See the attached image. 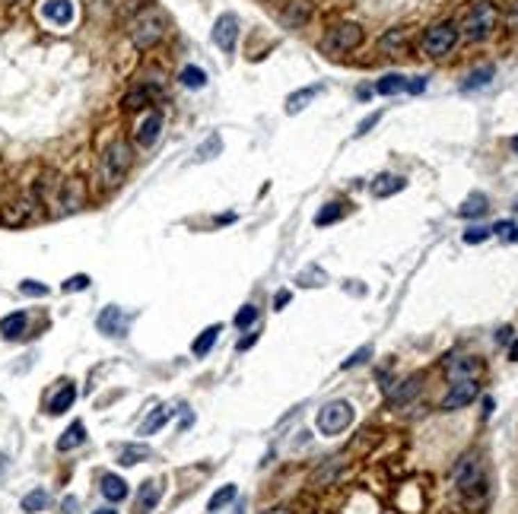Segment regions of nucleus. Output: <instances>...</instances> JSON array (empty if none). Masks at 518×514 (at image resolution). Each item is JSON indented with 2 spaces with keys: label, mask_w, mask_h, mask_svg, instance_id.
<instances>
[{
  "label": "nucleus",
  "mask_w": 518,
  "mask_h": 514,
  "mask_svg": "<svg viewBox=\"0 0 518 514\" xmlns=\"http://www.w3.org/2000/svg\"><path fill=\"white\" fill-rule=\"evenodd\" d=\"M102 495L108 502H124L128 499V483L121 477H115V473H108V477H102Z\"/></svg>",
  "instance_id": "5701e85b"
},
{
  "label": "nucleus",
  "mask_w": 518,
  "mask_h": 514,
  "mask_svg": "<svg viewBox=\"0 0 518 514\" xmlns=\"http://www.w3.org/2000/svg\"><path fill=\"white\" fill-rule=\"evenodd\" d=\"M213 149H223V143H219V137H210V140H207V146L201 149V159H210V153Z\"/></svg>",
  "instance_id": "c03bdc74"
},
{
  "label": "nucleus",
  "mask_w": 518,
  "mask_h": 514,
  "mask_svg": "<svg viewBox=\"0 0 518 514\" xmlns=\"http://www.w3.org/2000/svg\"><path fill=\"white\" fill-rule=\"evenodd\" d=\"M477 394H481V388H477V378H461V381H455V384L449 388V394L442 397V410H445V413L461 410V406H467V403L477 400Z\"/></svg>",
  "instance_id": "6e6552de"
},
{
  "label": "nucleus",
  "mask_w": 518,
  "mask_h": 514,
  "mask_svg": "<svg viewBox=\"0 0 518 514\" xmlns=\"http://www.w3.org/2000/svg\"><path fill=\"white\" fill-rule=\"evenodd\" d=\"M362 45V29L356 23H337L331 26L321 38V51L328 58H340V54H350Z\"/></svg>",
  "instance_id": "20e7f679"
},
{
  "label": "nucleus",
  "mask_w": 518,
  "mask_h": 514,
  "mask_svg": "<svg viewBox=\"0 0 518 514\" xmlns=\"http://www.w3.org/2000/svg\"><path fill=\"white\" fill-rule=\"evenodd\" d=\"M90 286V276L86 273H76V276H70L67 283H64V292H83Z\"/></svg>",
  "instance_id": "a19ab883"
},
{
  "label": "nucleus",
  "mask_w": 518,
  "mask_h": 514,
  "mask_svg": "<svg viewBox=\"0 0 518 514\" xmlns=\"http://www.w3.org/2000/svg\"><path fill=\"white\" fill-rule=\"evenodd\" d=\"M169 416H172V410H169V406H159V410H153V416L140 425V435H153L156 429H162V425L169 422Z\"/></svg>",
  "instance_id": "7c9ffc66"
},
{
  "label": "nucleus",
  "mask_w": 518,
  "mask_h": 514,
  "mask_svg": "<svg viewBox=\"0 0 518 514\" xmlns=\"http://www.w3.org/2000/svg\"><path fill=\"white\" fill-rule=\"evenodd\" d=\"M493 74H496V70L490 67V64H487V67H481V70H474V74L467 76L465 83H461V89H467V92H471V89H481V86H487V83L493 80Z\"/></svg>",
  "instance_id": "2f4dec72"
},
{
  "label": "nucleus",
  "mask_w": 518,
  "mask_h": 514,
  "mask_svg": "<svg viewBox=\"0 0 518 514\" xmlns=\"http://www.w3.org/2000/svg\"><path fill=\"white\" fill-rule=\"evenodd\" d=\"M321 92V86H308V89H299V92H293V96L286 98V114H299L302 108H306L312 98Z\"/></svg>",
  "instance_id": "393cba45"
},
{
  "label": "nucleus",
  "mask_w": 518,
  "mask_h": 514,
  "mask_svg": "<svg viewBox=\"0 0 518 514\" xmlns=\"http://www.w3.org/2000/svg\"><path fill=\"white\" fill-rule=\"evenodd\" d=\"M274 514H283V508H277V511H274Z\"/></svg>",
  "instance_id": "603ef678"
},
{
  "label": "nucleus",
  "mask_w": 518,
  "mask_h": 514,
  "mask_svg": "<svg viewBox=\"0 0 518 514\" xmlns=\"http://www.w3.org/2000/svg\"><path fill=\"white\" fill-rule=\"evenodd\" d=\"M233 499H235V486H223L219 492H213V499H210V505H207V508H210V511H219V508L229 505Z\"/></svg>",
  "instance_id": "f704fd0d"
},
{
  "label": "nucleus",
  "mask_w": 518,
  "mask_h": 514,
  "mask_svg": "<svg viewBox=\"0 0 518 514\" xmlns=\"http://www.w3.org/2000/svg\"><path fill=\"white\" fill-rule=\"evenodd\" d=\"M417 394H420V375H410V378L401 381L394 391H388V403L391 406H404V403L413 400Z\"/></svg>",
  "instance_id": "f3484780"
},
{
  "label": "nucleus",
  "mask_w": 518,
  "mask_h": 514,
  "mask_svg": "<svg viewBox=\"0 0 518 514\" xmlns=\"http://www.w3.org/2000/svg\"><path fill=\"white\" fill-rule=\"evenodd\" d=\"M407 76H401V74H388V76H382V80L376 83V92L378 96H398V92H407Z\"/></svg>",
  "instance_id": "b1692460"
},
{
  "label": "nucleus",
  "mask_w": 518,
  "mask_h": 514,
  "mask_svg": "<svg viewBox=\"0 0 518 514\" xmlns=\"http://www.w3.org/2000/svg\"><path fill=\"white\" fill-rule=\"evenodd\" d=\"M509 336H512V327H503V330H499V336H496V340H499V343H506V340H509Z\"/></svg>",
  "instance_id": "de8ad7c7"
},
{
  "label": "nucleus",
  "mask_w": 518,
  "mask_h": 514,
  "mask_svg": "<svg viewBox=\"0 0 518 514\" xmlns=\"http://www.w3.org/2000/svg\"><path fill=\"white\" fill-rule=\"evenodd\" d=\"M242 511H245V508H239V511H235V514H242Z\"/></svg>",
  "instance_id": "864d4df0"
},
{
  "label": "nucleus",
  "mask_w": 518,
  "mask_h": 514,
  "mask_svg": "<svg viewBox=\"0 0 518 514\" xmlns=\"http://www.w3.org/2000/svg\"><path fill=\"white\" fill-rule=\"evenodd\" d=\"M96 327H99V334H106V336H124L131 327V314H124L118 305H108L96 318Z\"/></svg>",
  "instance_id": "9b49d317"
},
{
  "label": "nucleus",
  "mask_w": 518,
  "mask_h": 514,
  "mask_svg": "<svg viewBox=\"0 0 518 514\" xmlns=\"http://www.w3.org/2000/svg\"><path fill=\"white\" fill-rule=\"evenodd\" d=\"M239 16L235 13H223L213 23V45L219 48V51H235V42H239Z\"/></svg>",
  "instance_id": "1a4fd4ad"
},
{
  "label": "nucleus",
  "mask_w": 518,
  "mask_h": 514,
  "mask_svg": "<svg viewBox=\"0 0 518 514\" xmlns=\"http://www.w3.org/2000/svg\"><path fill=\"white\" fill-rule=\"evenodd\" d=\"M45 505H48V492L45 489H35V492H29V495L23 499V511H29V514L42 511Z\"/></svg>",
  "instance_id": "72a5a7b5"
},
{
  "label": "nucleus",
  "mask_w": 518,
  "mask_h": 514,
  "mask_svg": "<svg viewBox=\"0 0 518 514\" xmlns=\"http://www.w3.org/2000/svg\"><path fill=\"white\" fill-rule=\"evenodd\" d=\"M26 324H29L26 311H13V314H7V318L0 320V334L7 336V340H19V336L26 334Z\"/></svg>",
  "instance_id": "a211bd4d"
},
{
  "label": "nucleus",
  "mask_w": 518,
  "mask_h": 514,
  "mask_svg": "<svg viewBox=\"0 0 518 514\" xmlns=\"http://www.w3.org/2000/svg\"><path fill=\"white\" fill-rule=\"evenodd\" d=\"M455 486L461 492H474L477 486H483V470H481L477 454H467L458 461V467H455Z\"/></svg>",
  "instance_id": "9d476101"
},
{
  "label": "nucleus",
  "mask_w": 518,
  "mask_h": 514,
  "mask_svg": "<svg viewBox=\"0 0 518 514\" xmlns=\"http://www.w3.org/2000/svg\"><path fill=\"white\" fill-rule=\"evenodd\" d=\"M74 400H76V388L74 384H64V388L58 391V394L51 397V403H48V413H51V416H60V413H67L70 406H74Z\"/></svg>",
  "instance_id": "aec40b11"
},
{
  "label": "nucleus",
  "mask_w": 518,
  "mask_h": 514,
  "mask_svg": "<svg viewBox=\"0 0 518 514\" xmlns=\"http://www.w3.org/2000/svg\"><path fill=\"white\" fill-rule=\"evenodd\" d=\"M423 89H426V76H413V80L407 83V92H413V96L423 92Z\"/></svg>",
  "instance_id": "37998d69"
},
{
  "label": "nucleus",
  "mask_w": 518,
  "mask_h": 514,
  "mask_svg": "<svg viewBox=\"0 0 518 514\" xmlns=\"http://www.w3.org/2000/svg\"><path fill=\"white\" fill-rule=\"evenodd\" d=\"M286 302H290V292H277V302H274V305H277V311L286 305Z\"/></svg>",
  "instance_id": "a18cd8bd"
},
{
  "label": "nucleus",
  "mask_w": 518,
  "mask_h": 514,
  "mask_svg": "<svg viewBox=\"0 0 518 514\" xmlns=\"http://www.w3.org/2000/svg\"><path fill=\"white\" fill-rule=\"evenodd\" d=\"M159 130H162V112H147L134 130V143L140 149H150L159 140Z\"/></svg>",
  "instance_id": "2eb2a0df"
},
{
  "label": "nucleus",
  "mask_w": 518,
  "mask_h": 514,
  "mask_svg": "<svg viewBox=\"0 0 518 514\" xmlns=\"http://www.w3.org/2000/svg\"><path fill=\"white\" fill-rule=\"evenodd\" d=\"M19 292H23V295H48V286L35 283V280H23V283H19Z\"/></svg>",
  "instance_id": "ea45409f"
},
{
  "label": "nucleus",
  "mask_w": 518,
  "mask_h": 514,
  "mask_svg": "<svg viewBox=\"0 0 518 514\" xmlns=\"http://www.w3.org/2000/svg\"><path fill=\"white\" fill-rule=\"evenodd\" d=\"M509 19H512V26H518V3H515V10H512V16H509Z\"/></svg>",
  "instance_id": "09e8293b"
},
{
  "label": "nucleus",
  "mask_w": 518,
  "mask_h": 514,
  "mask_svg": "<svg viewBox=\"0 0 518 514\" xmlns=\"http://www.w3.org/2000/svg\"><path fill=\"white\" fill-rule=\"evenodd\" d=\"M404 185L407 181L401 175H378L372 181V197H391V194H398V191H404Z\"/></svg>",
  "instance_id": "6ab92c4d"
},
{
  "label": "nucleus",
  "mask_w": 518,
  "mask_h": 514,
  "mask_svg": "<svg viewBox=\"0 0 518 514\" xmlns=\"http://www.w3.org/2000/svg\"><path fill=\"white\" fill-rule=\"evenodd\" d=\"M38 219V200L35 197H23V200H13L3 213H0V223L3 225H26Z\"/></svg>",
  "instance_id": "f8f14e48"
},
{
  "label": "nucleus",
  "mask_w": 518,
  "mask_h": 514,
  "mask_svg": "<svg viewBox=\"0 0 518 514\" xmlns=\"http://www.w3.org/2000/svg\"><path fill=\"white\" fill-rule=\"evenodd\" d=\"M83 441H86V425L76 419V422L67 425V432L58 438V451H74V447H80Z\"/></svg>",
  "instance_id": "412c9836"
},
{
  "label": "nucleus",
  "mask_w": 518,
  "mask_h": 514,
  "mask_svg": "<svg viewBox=\"0 0 518 514\" xmlns=\"http://www.w3.org/2000/svg\"><path fill=\"white\" fill-rule=\"evenodd\" d=\"M490 235H493V229H487V225H471V229L465 232V241L467 245H481V241H487Z\"/></svg>",
  "instance_id": "e433bc0d"
},
{
  "label": "nucleus",
  "mask_w": 518,
  "mask_h": 514,
  "mask_svg": "<svg viewBox=\"0 0 518 514\" xmlns=\"http://www.w3.org/2000/svg\"><path fill=\"white\" fill-rule=\"evenodd\" d=\"M455 45H458V26L455 23H436L433 29H426L420 48H423L426 58H445Z\"/></svg>",
  "instance_id": "423d86ee"
},
{
  "label": "nucleus",
  "mask_w": 518,
  "mask_h": 514,
  "mask_svg": "<svg viewBox=\"0 0 518 514\" xmlns=\"http://www.w3.org/2000/svg\"><path fill=\"white\" fill-rule=\"evenodd\" d=\"M92 514H118V511H112V508H99V511H92Z\"/></svg>",
  "instance_id": "8fccbe9b"
},
{
  "label": "nucleus",
  "mask_w": 518,
  "mask_h": 514,
  "mask_svg": "<svg viewBox=\"0 0 518 514\" xmlns=\"http://www.w3.org/2000/svg\"><path fill=\"white\" fill-rule=\"evenodd\" d=\"M445 372H449L451 381H461V378H477V372H481V362L471 356H455L445 362Z\"/></svg>",
  "instance_id": "dca6fc26"
},
{
  "label": "nucleus",
  "mask_w": 518,
  "mask_h": 514,
  "mask_svg": "<svg viewBox=\"0 0 518 514\" xmlns=\"http://www.w3.org/2000/svg\"><path fill=\"white\" fill-rule=\"evenodd\" d=\"M509 359H512V362H518V336H515V343L509 346Z\"/></svg>",
  "instance_id": "49530a36"
},
{
  "label": "nucleus",
  "mask_w": 518,
  "mask_h": 514,
  "mask_svg": "<svg viewBox=\"0 0 518 514\" xmlns=\"http://www.w3.org/2000/svg\"><path fill=\"white\" fill-rule=\"evenodd\" d=\"M219 334H223V327H219V324H210V327H207L194 343H191V352H194V356H207V352L213 350V343H217Z\"/></svg>",
  "instance_id": "a878e982"
},
{
  "label": "nucleus",
  "mask_w": 518,
  "mask_h": 514,
  "mask_svg": "<svg viewBox=\"0 0 518 514\" xmlns=\"http://www.w3.org/2000/svg\"><path fill=\"white\" fill-rule=\"evenodd\" d=\"M153 451L147 445H124L118 451V461L124 463V467H134V463H140V461H147V457H150Z\"/></svg>",
  "instance_id": "bb28decb"
},
{
  "label": "nucleus",
  "mask_w": 518,
  "mask_h": 514,
  "mask_svg": "<svg viewBox=\"0 0 518 514\" xmlns=\"http://www.w3.org/2000/svg\"><path fill=\"white\" fill-rule=\"evenodd\" d=\"M38 13H42V19H45V23H51V26H58V29H64V26L74 23L76 10H74V3H70V0H45Z\"/></svg>",
  "instance_id": "4468645a"
},
{
  "label": "nucleus",
  "mask_w": 518,
  "mask_h": 514,
  "mask_svg": "<svg viewBox=\"0 0 518 514\" xmlns=\"http://www.w3.org/2000/svg\"><path fill=\"white\" fill-rule=\"evenodd\" d=\"M255 320H258V308H255V305H242L239 314H235V327H239V330H248L251 324H255Z\"/></svg>",
  "instance_id": "c9c22d12"
},
{
  "label": "nucleus",
  "mask_w": 518,
  "mask_h": 514,
  "mask_svg": "<svg viewBox=\"0 0 518 514\" xmlns=\"http://www.w3.org/2000/svg\"><path fill=\"white\" fill-rule=\"evenodd\" d=\"M496 23H499V13H496L493 3H490V0H477V3L467 10L465 23H461V35H465L467 42H483V38L496 29Z\"/></svg>",
  "instance_id": "7ed1b4c3"
},
{
  "label": "nucleus",
  "mask_w": 518,
  "mask_h": 514,
  "mask_svg": "<svg viewBox=\"0 0 518 514\" xmlns=\"http://www.w3.org/2000/svg\"><path fill=\"white\" fill-rule=\"evenodd\" d=\"M159 495H162V489H159L156 479H150V483L140 486V495H137V508H140V514L153 511V508L159 505Z\"/></svg>",
  "instance_id": "4be33fe9"
},
{
  "label": "nucleus",
  "mask_w": 518,
  "mask_h": 514,
  "mask_svg": "<svg viewBox=\"0 0 518 514\" xmlns=\"http://www.w3.org/2000/svg\"><path fill=\"white\" fill-rule=\"evenodd\" d=\"M350 422H353V406H350L346 400L324 403L321 410H318V416H315V425H318V432L321 435H340Z\"/></svg>",
  "instance_id": "39448f33"
},
{
  "label": "nucleus",
  "mask_w": 518,
  "mask_h": 514,
  "mask_svg": "<svg viewBox=\"0 0 518 514\" xmlns=\"http://www.w3.org/2000/svg\"><path fill=\"white\" fill-rule=\"evenodd\" d=\"M165 32H169V16L159 7H150V10H143V13L134 16L128 35H131V45H134L137 51H150V48H156L165 38Z\"/></svg>",
  "instance_id": "f257e3e1"
},
{
  "label": "nucleus",
  "mask_w": 518,
  "mask_h": 514,
  "mask_svg": "<svg viewBox=\"0 0 518 514\" xmlns=\"http://www.w3.org/2000/svg\"><path fill=\"white\" fill-rule=\"evenodd\" d=\"M382 48L385 51H394V48L401 51V48H404V29H391L388 35L382 38Z\"/></svg>",
  "instance_id": "4c0bfd02"
},
{
  "label": "nucleus",
  "mask_w": 518,
  "mask_h": 514,
  "mask_svg": "<svg viewBox=\"0 0 518 514\" xmlns=\"http://www.w3.org/2000/svg\"><path fill=\"white\" fill-rule=\"evenodd\" d=\"M312 19V0H290V3H283V10H280V26L283 29H302V26Z\"/></svg>",
  "instance_id": "ddd939ff"
},
{
  "label": "nucleus",
  "mask_w": 518,
  "mask_h": 514,
  "mask_svg": "<svg viewBox=\"0 0 518 514\" xmlns=\"http://www.w3.org/2000/svg\"><path fill=\"white\" fill-rule=\"evenodd\" d=\"M378 121H382V112H372L369 118H362V121H360V127H356V137H366L369 130H372V127L378 124Z\"/></svg>",
  "instance_id": "79ce46f5"
},
{
  "label": "nucleus",
  "mask_w": 518,
  "mask_h": 514,
  "mask_svg": "<svg viewBox=\"0 0 518 514\" xmlns=\"http://www.w3.org/2000/svg\"><path fill=\"white\" fill-rule=\"evenodd\" d=\"M512 153L518 156V137H512Z\"/></svg>",
  "instance_id": "3c124183"
},
{
  "label": "nucleus",
  "mask_w": 518,
  "mask_h": 514,
  "mask_svg": "<svg viewBox=\"0 0 518 514\" xmlns=\"http://www.w3.org/2000/svg\"><path fill=\"white\" fill-rule=\"evenodd\" d=\"M344 216V203H324V209L315 213V225H331Z\"/></svg>",
  "instance_id": "473e14b6"
},
{
  "label": "nucleus",
  "mask_w": 518,
  "mask_h": 514,
  "mask_svg": "<svg viewBox=\"0 0 518 514\" xmlns=\"http://www.w3.org/2000/svg\"><path fill=\"white\" fill-rule=\"evenodd\" d=\"M178 83L185 89H203V86H207V74H203L201 67H194V64H188V67L178 74Z\"/></svg>",
  "instance_id": "cd10ccee"
},
{
  "label": "nucleus",
  "mask_w": 518,
  "mask_h": 514,
  "mask_svg": "<svg viewBox=\"0 0 518 514\" xmlns=\"http://www.w3.org/2000/svg\"><path fill=\"white\" fill-rule=\"evenodd\" d=\"M487 209H490V207H487V197H483V194H471V197L465 200V207L458 209V213H461L465 219H471V216H483Z\"/></svg>",
  "instance_id": "c756f323"
},
{
  "label": "nucleus",
  "mask_w": 518,
  "mask_h": 514,
  "mask_svg": "<svg viewBox=\"0 0 518 514\" xmlns=\"http://www.w3.org/2000/svg\"><path fill=\"white\" fill-rule=\"evenodd\" d=\"M131 165H134V149H131V143L115 140V143H108V149L102 153V159H99V178H102L106 187H118L121 181L128 178Z\"/></svg>",
  "instance_id": "f03ea898"
},
{
  "label": "nucleus",
  "mask_w": 518,
  "mask_h": 514,
  "mask_svg": "<svg viewBox=\"0 0 518 514\" xmlns=\"http://www.w3.org/2000/svg\"><path fill=\"white\" fill-rule=\"evenodd\" d=\"M153 96H156V86H140V89L124 96V108H128V112H137V108H143Z\"/></svg>",
  "instance_id": "c85d7f7f"
},
{
  "label": "nucleus",
  "mask_w": 518,
  "mask_h": 514,
  "mask_svg": "<svg viewBox=\"0 0 518 514\" xmlns=\"http://www.w3.org/2000/svg\"><path fill=\"white\" fill-rule=\"evenodd\" d=\"M54 203L60 207V213H76V209L86 207V181L83 178H67L58 185V194Z\"/></svg>",
  "instance_id": "0eeeda50"
},
{
  "label": "nucleus",
  "mask_w": 518,
  "mask_h": 514,
  "mask_svg": "<svg viewBox=\"0 0 518 514\" xmlns=\"http://www.w3.org/2000/svg\"><path fill=\"white\" fill-rule=\"evenodd\" d=\"M3 3H13V0H3Z\"/></svg>",
  "instance_id": "5fc2aeb1"
},
{
  "label": "nucleus",
  "mask_w": 518,
  "mask_h": 514,
  "mask_svg": "<svg viewBox=\"0 0 518 514\" xmlns=\"http://www.w3.org/2000/svg\"><path fill=\"white\" fill-rule=\"evenodd\" d=\"M369 356H372V346H362V350H356L350 359H344V372H346V368H356V366H362V362H366Z\"/></svg>",
  "instance_id": "58836bf2"
}]
</instances>
